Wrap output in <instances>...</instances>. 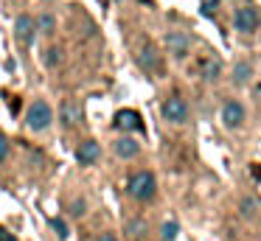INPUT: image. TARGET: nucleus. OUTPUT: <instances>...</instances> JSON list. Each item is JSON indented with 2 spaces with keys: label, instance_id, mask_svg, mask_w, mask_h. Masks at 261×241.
Segmentation results:
<instances>
[{
  "label": "nucleus",
  "instance_id": "7ed1b4c3",
  "mask_svg": "<svg viewBox=\"0 0 261 241\" xmlns=\"http://www.w3.org/2000/svg\"><path fill=\"white\" fill-rule=\"evenodd\" d=\"M138 65H141L146 73H154V76H163V73H166L163 59H160L158 48H154V45H149V42L143 45V48H141V53H138Z\"/></svg>",
  "mask_w": 261,
  "mask_h": 241
},
{
  "label": "nucleus",
  "instance_id": "f3484780",
  "mask_svg": "<svg viewBox=\"0 0 261 241\" xmlns=\"http://www.w3.org/2000/svg\"><path fill=\"white\" fill-rule=\"evenodd\" d=\"M177 230H180V227H177V222H166L163 227H160V235H163L166 241H171L177 235Z\"/></svg>",
  "mask_w": 261,
  "mask_h": 241
},
{
  "label": "nucleus",
  "instance_id": "423d86ee",
  "mask_svg": "<svg viewBox=\"0 0 261 241\" xmlns=\"http://www.w3.org/2000/svg\"><path fill=\"white\" fill-rule=\"evenodd\" d=\"M163 118L171 123H182L188 121V104L180 98V95H171V98L163 101Z\"/></svg>",
  "mask_w": 261,
  "mask_h": 241
},
{
  "label": "nucleus",
  "instance_id": "aec40b11",
  "mask_svg": "<svg viewBox=\"0 0 261 241\" xmlns=\"http://www.w3.org/2000/svg\"><path fill=\"white\" fill-rule=\"evenodd\" d=\"M216 9H219V0H202V14L205 17H214Z\"/></svg>",
  "mask_w": 261,
  "mask_h": 241
},
{
  "label": "nucleus",
  "instance_id": "1a4fd4ad",
  "mask_svg": "<svg viewBox=\"0 0 261 241\" xmlns=\"http://www.w3.org/2000/svg\"><path fill=\"white\" fill-rule=\"evenodd\" d=\"M98 157H101V146H98L96 140H85V143H79V149H76V160H79L82 166H93Z\"/></svg>",
  "mask_w": 261,
  "mask_h": 241
},
{
  "label": "nucleus",
  "instance_id": "6e6552de",
  "mask_svg": "<svg viewBox=\"0 0 261 241\" xmlns=\"http://www.w3.org/2000/svg\"><path fill=\"white\" fill-rule=\"evenodd\" d=\"M244 121V106L239 104V101H227L225 106H222V123H225L227 129H239Z\"/></svg>",
  "mask_w": 261,
  "mask_h": 241
},
{
  "label": "nucleus",
  "instance_id": "4be33fe9",
  "mask_svg": "<svg viewBox=\"0 0 261 241\" xmlns=\"http://www.w3.org/2000/svg\"><path fill=\"white\" fill-rule=\"evenodd\" d=\"M96 241H118V238H115V235L113 233H101V235H98V238Z\"/></svg>",
  "mask_w": 261,
  "mask_h": 241
},
{
  "label": "nucleus",
  "instance_id": "9d476101",
  "mask_svg": "<svg viewBox=\"0 0 261 241\" xmlns=\"http://www.w3.org/2000/svg\"><path fill=\"white\" fill-rule=\"evenodd\" d=\"M113 126L121 129V132H135V129H141V115H138L135 110H121L118 115H115Z\"/></svg>",
  "mask_w": 261,
  "mask_h": 241
},
{
  "label": "nucleus",
  "instance_id": "6ab92c4d",
  "mask_svg": "<svg viewBox=\"0 0 261 241\" xmlns=\"http://www.w3.org/2000/svg\"><path fill=\"white\" fill-rule=\"evenodd\" d=\"M51 227L57 230V235H59V238H68V224H65L62 219H51Z\"/></svg>",
  "mask_w": 261,
  "mask_h": 241
},
{
  "label": "nucleus",
  "instance_id": "0eeeda50",
  "mask_svg": "<svg viewBox=\"0 0 261 241\" xmlns=\"http://www.w3.org/2000/svg\"><path fill=\"white\" fill-rule=\"evenodd\" d=\"M59 121L65 126H79L82 123V104L76 98H65L62 106H59Z\"/></svg>",
  "mask_w": 261,
  "mask_h": 241
},
{
  "label": "nucleus",
  "instance_id": "ddd939ff",
  "mask_svg": "<svg viewBox=\"0 0 261 241\" xmlns=\"http://www.w3.org/2000/svg\"><path fill=\"white\" fill-rule=\"evenodd\" d=\"M138 149H141V146H138L132 138H118V140H115V154L124 157V160L135 157V154H138Z\"/></svg>",
  "mask_w": 261,
  "mask_h": 241
},
{
  "label": "nucleus",
  "instance_id": "f257e3e1",
  "mask_svg": "<svg viewBox=\"0 0 261 241\" xmlns=\"http://www.w3.org/2000/svg\"><path fill=\"white\" fill-rule=\"evenodd\" d=\"M154 191H158V182H154L152 171H138L135 177L129 179V194L135 196V199H141V202L152 199Z\"/></svg>",
  "mask_w": 261,
  "mask_h": 241
},
{
  "label": "nucleus",
  "instance_id": "2eb2a0df",
  "mask_svg": "<svg viewBox=\"0 0 261 241\" xmlns=\"http://www.w3.org/2000/svg\"><path fill=\"white\" fill-rule=\"evenodd\" d=\"M126 233H129L132 238H141V235L146 233V224H143V219H129V222H126Z\"/></svg>",
  "mask_w": 261,
  "mask_h": 241
},
{
  "label": "nucleus",
  "instance_id": "f8f14e48",
  "mask_svg": "<svg viewBox=\"0 0 261 241\" xmlns=\"http://www.w3.org/2000/svg\"><path fill=\"white\" fill-rule=\"evenodd\" d=\"M14 31H17V39L23 45H31V39H34V31H37V25H34V20H31L29 14H23L17 20V25H14Z\"/></svg>",
  "mask_w": 261,
  "mask_h": 241
},
{
  "label": "nucleus",
  "instance_id": "412c9836",
  "mask_svg": "<svg viewBox=\"0 0 261 241\" xmlns=\"http://www.w3.org/2000/svg\"><path fill=\"white\" fill-rule=\"evenodd\" d=\"M6 154H9V140L3 138V135H0V163L6 160Z\"/></svg>",
  "mask_w": 261,
  "mask_h": 241
},
{
  "label": "nucleus",
  "instance_id": "5701e85b",
  "mask_svg": "<svg viewBox=\"0 0 261 241\" xmlns=\"http://www.w3.org/2000/svg\"><path fill=\"white\" fill-rule=\"evenodd\" d=\"M82 207H85V205H82V202H76V205H73V216H82V213H85Z\"/></svg>",
  "mask_w": 261,
  "mask_h": 241
},
{
  "label": "nucleus",
  "instance_id": "a211bd4d",
  "mask_svg": "<svg viewBox=\"0 0 261 241\" xmlns=\"http://www.w3.org/2000/svg\"><path fill=\"white\" fill-rule=\"evenodd\" d=\"M54 25H57V22H54V14H42V17H40V31L51 34Z\"/></svg>",
  "mask_w": 261,
  "mask_h": 241
},
{
  "label": "nucleus",
  "instance_id": "4468645a",
  "mask_svg": "<svg viewBox=\"0 0 261 241\" xmlns=\"http://www.w3.org/2000/svg\"><path fill=\"white\" fill-rule=\"evenodd\" d=\"M250 73H253V67L247 65V62H239L236 67H233V82L242 87V84H247V78H250Z\"/></svg>",
  "mask_w": 261,
  "mask_h": 241
},
{
  "label": "nucleus",
  "instance_id": "dca6fc26",
  "mask_svg": "<svg viewBox=\"0 0 261 241\" xmlns=\"http://www.w3.org/2000/svg\"><path fill=\"white\" fill-rule=\"evenodd\" d=\"M42 62H45V67H54V65H59V62H62V48H51V50H45V56H42Z\"/></svg>",
  "mask_w": 261,
  "mask_h": 241
},
{
  "label": "nucleus",
  "instance_id": "f03ea898",
  "mask_svg": "<svg viewBox=\"0 0 261 241\" xmlns=\"http://www.w3.org/2000/svg\"><path fill=\"white\" fill-rule=\"evenodd\" d=\"M54 121V112L51 106L45 104V101H34V104L29 106V115H25V123H29V129H34V132H42V129H48Z\"/></svg>",
  "mask_w": 261,
  "mask_h": 241
},
{
  "label": "nucleus",
  "instance_id": "9b49d317",
  "mask_svg": "<svg viewBox=\"0 0 261 241\" xmlns=\"http://www.w3.org/2000/svg\"><path fill=\"white\" fill-rule=\"evenodd\" d=\"M199 73H202L205 82H216V78L222 76V62L216 59V56H205V59L199 62Z\"/></svg>",
  "mask_w": 261,
  "mask_h": 241
},
{
  "label": "nucleus",
  "instance_id": "b1692460",
  "mask_svg": "<svg viewBox=\"0 0 261 241\" xmlns=\"http://www.w3.org/2000/svg\"><path fill=\"white\" fill-rule=\"evenodd\" d=\"M0 241H12V238L6 235V230H0Z\"/></svg>",
  "mask_w": 261,
  "mask_h": 241
},
{
  "label": "nucleus",
  "instance_id": "39448f33",
  "mask_svg": "<svg viewBox=\"0 0 261 241\" xmlns=\"http://www.w3.org/2000/svg\"><path fill=\"white\" fill-rule=\"evenodd\" d=\"M163 42H166V50H169L174 59H186L188 48H191V39H188L186 31H169Z\"/></svg>",
  "mask_w": 261,
  "mask_h": 241
},
{
  "label": "nucleus",
  "instance_id": "20e7f679",
  "mask_svg": "<svg viewBox=\"0 0 261 241\" xmlns=\"http://www.w3.org/2000/svg\"><path fill=\"white\" fill-rule=\"evenodd\" d=\"M258 22H261L258 9H253V6H242V9L236 11V17H233V25L242 34H253L255 28H258Z\"/></svg>",
  "mask_w": 261,
  "mask_h": 241
},
{
  "label": "nucleus",
  "instance_id": "393cba45",
  "mask_svg": "<svg viewBox=\"0 0 261 241\" xmlns=\"http://www.w3.org/2000/svg\"><path fill=\"white\" fill-rule=\"evenodd\" d=\"M258 241H261V238H258Z\"/></svg>",
  "mask_w": 261,
  "mask_h": 241
}]
</instances>
